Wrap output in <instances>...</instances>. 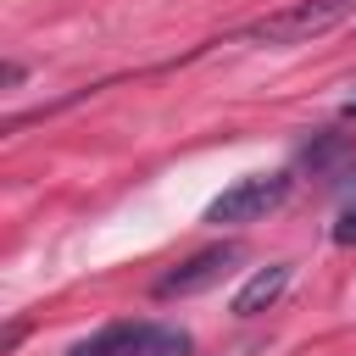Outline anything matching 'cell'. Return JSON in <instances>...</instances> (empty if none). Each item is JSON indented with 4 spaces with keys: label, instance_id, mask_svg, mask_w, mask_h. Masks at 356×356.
Listing matches in <instances>:
<instances>
[{
    "label": "cell",
    "instance_id": "1",
    "mask_svg": "<svg viewBox=\"0 0 356 356\" xmlns=\"http://www.w3.org/2000/svg\"><path fill=\"white\" fill-rule=\"evenodd\" d=\"M345 17H356V0H300V6H284L261 22L245 28V39H267V44H306L328 28H339Z\"/></svg>",
    "mask_w": 356,
    "mask_h": 356
},
{
    "label": "cell",
    "instance_id": "2",
    "mask_svg": "<svg viewBox=\"0 0 356 356\" xmlns=\"http://www.w3.org/2000/svg\"><path fill=\"white\" fill-rule=\"evenodd\" d=\"M289 200V172H250L239 184H228L211 206H206V222H256L267 211H278Z\"/></svg>",
    "mask_w": 356,
    "mask_h": 356
},
{
    "label": "cell",
    "instance_id": "3",
    "mask_svg": "<svg viewBox=\"0 0 356 356\" xmlns=\"http://www.w3.org/2000/svg\"><path fill=\"white\" fill-rule=\"evenodd\" d=\"M72 356H189V334L167 323H117L78 345Z\"/></svg>",
    "mask_w": 356,
    "mask_h": 356
},
{
    "label": "cell",
    "instance_id": "4",
    "mask_svg": "<svg viewBox=\"0 0 356 356\" xmlns=\"http://www.w3.org/2000/svg\"><path fill=\"white\" fill-rule=\"evenodd\" d=\"M239 261V250L234 245H211V250H200V256H189L184 267H172L161 284H156V295L161 300H172V295H195V289H206V284H217L228 267Z\"/></svg>",
    "mask_w": 356,
    "mask_h": 356
},
{
    "label": "cell",
    "instance_id": "5",
    "mask_svg": "<svg viewBox=\"0 0 356 356\" xmlns=\"http://www.w3.org/2000/svg\"><path fill=\"white\" fill-rule=\"evenodd\" d=\"M289 278H295V267L289 261H273V267H261L239 295H234V317H256V312H267V306H278V295L289 289Z\"/></svg>",
    "mask_w": 356,
    "mask_h": 356
},
{
    "label": "cell",
    "instance_id": "6",
    "mask_svg": "<svg viewBox=\"0 0 356 356\" xmlns=\"http://www.w3.org/2000/svg\"><path fill=\"white\" fill-rule=\"evenodd\" d=\"M345 150H350V139H345V134H323L317 145H306V167H312V172H323V167H334Z\"/></svg>",
    "mask_w": 356,
    "mask_h": 356
},
{
    "label": "cell",
    "instance_id": "7",
    "mask_svg": "<svg viewBox=\"0 0 356 356\" xmlns=\"http://www.w3.org/2000/svg\"><path fill=\"white\" fill-rule=\"evenodd\" d=\"M334 245H356V189H350V200L339 206V222H334Z\"/></svg>",
    "mask_w": 356,
    "mask_h": 356
},
{
    "label": "cell",
    "instance_id": "8",
    "mask_svg": "<svg viewBox=\"0 0 356 356\" xmlns=\"http://www.w3.org/2000/svg\"><path fill=\"white\" fill-rule=\"evenodd\" d=\"M345 117H356V100H350V106H345Z\"/></svg>",
    "mask_w": 356,
    "mask_h": 356
}]
</instances>
